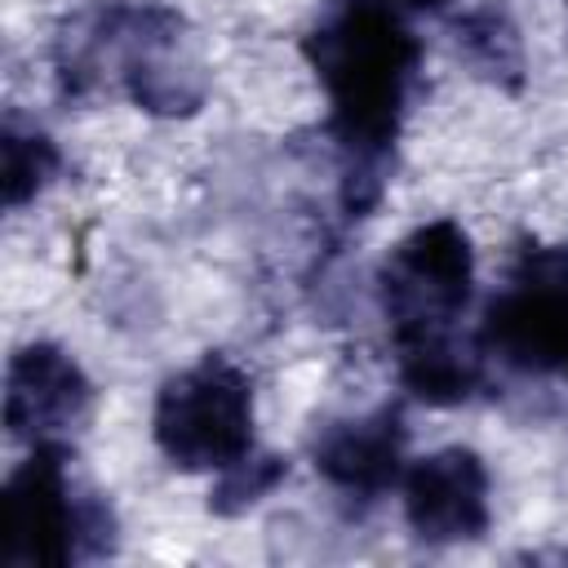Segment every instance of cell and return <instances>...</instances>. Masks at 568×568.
Segmentation results:
<instances>
[{"label": "cell", "instance_id": "obj_2", "mask_svg": "<svg viewBox=\"0 0 568 568\" xmlns=\"http://www.w3.org/2000/svg\"><path fill=\"white\" fill-rule=\"evenodd\" d=\"M155 444L182 470H226L253 453V386L222 359L204 355L164 382L155 399Z\"/></svg>", "mask_w": 568, "mask_h": 568}, {"label": "cell", "instance_id": "obj_1", "mask_svg": "<svg viewBox=\"0 0 568 568\" xmlns=\"http://www.w3.org/2000/svg\"><path fill=\"white\" fill-rule=\"evenodd\" d=\"M306 53L328 89L333 133L359 160H377L395 142L417 67L413 31L382 0H342L311 31Z\"/></svg>", "mask_w": 568, "mask_h": 568}, {"label": "cell", "instance_id": "obj_3", "mask_svg": "<svg viewBox=\"0 0 568 568\" xmlns=\"http://www.w3.org/2000/svg\"><path fill=\"white\" fill-rule=\"evenodd\" d=\"M470 240L457 222H426L382 266V306L395 342L422 333H453L470 297Z\"/></svg>", "mask_w": 568, "mask_h": 568}, {"label": "cell", "instance_id": "obj_5", "mask_svg": "<svg viewBox=\"0 0 568 568\" xmlns=\"http://www.w3.org/2000/svg\"><path fill=\"white\" fill-rule=\"evenodd\" d=\"M80 515L67 484V453L49 439L9 475L4 488V564L58 568L75 559Z\"/></svg>", "mask_w": 568, "mask_h": 568}, {"label": "cell", "instance_id": "obj_12", "mask_svg": "<svg viewBox=\"0 0 568 568\" xmlns=\"http://www.w3.org/2000/svg\"><path fill=\"white\" fill-rule=\"evenodd\" d=\"M395 4H404V9H439L444 0H395Z\"/></svg>", "mask_w": 568, "mask_h": 568}, {"label": "cell", "instance_id": "obj_6", "mask_svg": "<svg viewBox=\"0 0 568 568\" xmlns=\"http://www.w3.org/2000/svg\"><path fill=\"white\" fill-rule=\"evenodd\" d=\"M404 515L422 541H470L488 528V470L470 448H439L408 466Z\"/></svg>", "mask_w": 568, "mask_h": 568}, {"label": "cell", "instance_id": "obj_8", "mask_svg": "<svg viewBox=\"0 0 568 568\" xmlns=\"http://www.w3.org/2000/svg\"><path fill=\"white\" fill-rule=\"evenodd\" d=\"M404 466V422L395 408H377L355 422H337L315 444V470L359 497H373L399 479Z\"/></svg>", "mask_w": 568, "mask_h": 568}, {"label": "cell", "instance_id": "obj_9", "mask_svg": "<svg viewBox=\"0 0 568 568\" xmlns=\"http://www.w3.org/2000/svg\"><path fill=\"white\" fill-rule=\"evenodd\" d=\"M395 346L404 386L426 404H462L479 386V355L453 333H422Z\"/></svg>", "mask_w": 568, "mask_h": 568}, {"label": "cell", "instance_id": "obj_11", "mask_svg": "<svg viewBox=\"0 0 568 568\" xmlns=\"http://www.w3.org/2000/svg\"><path fill=\"white\" fill-rule=\"evenodd\" d=\"M284 475V466L275 462V457H240L235 466H226L222 470V479H217V488H213V510H244V506H253L275 479Z\"/></svg>", "mask_w": 568, "mask_h": 568}, {"label": "cell", "instance_id": "obj_4", "mask_svg": "<svg viewBox=\"0 0 568 568\" xmlns=\"http://www.w3.org/2000/svg\"><path fill=\"white\" fill-rule=\"evenodd\" d=\"M479 342L515 368L568 377V253H528L510 288L493 297Z\"/></svg>", "mask_w": 568, "mask_h": 568}, {"label": "cell", "instance_id": "obj_7", "mask_svg": "<svg viewBox=\"0 0 568 568\" xmlns=\"http://www.w3.org/2000/svg\"><path fill=\"white\" fill-rule=\"evenodd\" d=\"M89 404V382L75 368V359L58 346H27L9 364L4 382V422L9 435L49 444L58 430H67L80 408Z\"/></svg>", "mask_w": 568, "mask_h": 568}, {"label": "cell", "instance_id": "obj_10", "mask_svg": "<svg viewBox=\"0 0 568 568\" xmlns=\"http://www.w3.org/2000/svg\"><path fill=\"white\" fill-rule=\"evenodd\" d=\"M0 146H4V204H22V200H31L49 182L58 155H53L49 138L18 133V129H4Z\"/></svg>", "mask_w": 568, "mask_h": 568}]
</instances>
